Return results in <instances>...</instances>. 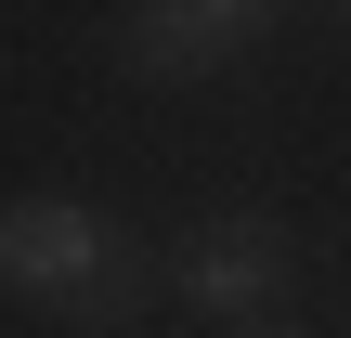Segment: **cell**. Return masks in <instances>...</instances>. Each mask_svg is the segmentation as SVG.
<instances>
[{"mask_svg":"<svg viewBox=\"0 0 351 338\" xmlns=\"http://www.w3.org/2000/svg\"><path fill=\"white\" fill-rule=\"evenodd\" d=\"M0 274H13V300H39V313H65V326H117V313L143 300V248H130L104 208H78V195H13Z\"/></svg>","mask_w":351,"mask_h":338,"instance_id":"1","label":"cell"},{"mask_svg":"<svg viewBox=\"0 0 351 338\" xmlns=\"http://www.w3.org/2000/svg\"><path fill=\"white\" fill-rule=\"evenodd\" d=\"M287 274H300V248H287V221H208V234H182V313H221V326H261L274 300H287Z\"/></svg>","mask_w":351,"mask_h":338,"instance_id":"2","label":"cell"},{"mask_svg":"<svg viewBox=\"0 0 351 338\" xmlns=\"http://www.w3.org/2000/svg\"><path fill=\"white\" fill-rule=\"evenodd\" d=\"M274 0H130V65L143 78H208L234 52H261Z\"/></svg>","mask_w":351,"mask_h":338,"instance_id":"3","label":"cell"},{"mask_svg":"<svg viewBox=\"0 0 351 338\" xmlns=\"http://www.w3.org/2000/svg\"><path fill=\"white\" fill-rule=\"evenodd\" d=\"M247 338H287V326H247Z\"/></svg>","mask_w":351,"mask_h":338,"instance_id":"4","label":"cell"},{"mask_svg":"<svg viewBox=\"0 0 351 338\" xmlns=\"http://www.w3.org/2000/svg\"><path fill=\"white\" fill-rule=\"evenodd\" d=\"M326 13H351V0H326Z\"/></svg>","mask_w":351,"mask_h":338,"instance_id":"5","label":"cell"}]
</instances>
